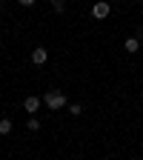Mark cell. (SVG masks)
Here are the masks:
<instances>
[{"mask_svg": "<svg viewBox=\"0 0 143 160\" xmlns=\"http://www.w3.org/2000/svg\"><path fill=\"white\" fill-rule=\"evenodd\" d=\"M43 106H46V109H52V112H57V109L69 106V97H66L63 92L52 89V92H46V94H43Z\"/></svg>", "mask_w": 143, "mask_h": 160, "instance_id": "1", "label": "cell"}, {"mask_svg": "<svg viewBox=\"0 0 143 160\" xmlns=\"http://www.w3.org/2000/svg\"><path fill=\"white\" fill-rule=\"evenodd\" d=\"M109 14H112V6L106 3V0H100V3L92 6V17H97V20H106Z\"/></svg>", "mask_w": 143, "mask_h": 160, "instance_id": "2", "label": "cell"}, {"mask_svg": "<svg viewBox=\"0 0 143 160\" xmlns=\"http://www.w3.org/2000/svg\"><path fill=\"white\" fill-rule=\"evenodd\" d=\"M40 106H43V97H37V94H29V97L23 100V109H26L29 114H37Z\"/></svg>", "mask_w": 143, "mask_h": 160, "instance_id": "3", "label": "cell"}, {"mask_svg": "<svg viewBox=\"0 0 143 160\" xmlns=\"http://www.w3.org/2000/svg\"><path fill=\"white\" fill-rule=\"evenodd\" d=\"M46 60H49V52H46L43 46H37V49L32 52V63H34V66H43Z\"/></svg>", "mask_w": 143, "mask_h": 160, "instance_id": "4", "label": "cell"}, {"mask_svg": "<svg viewBox=\"0 0 143 160\" xmlns=\"http://www.w3.org/2000/svg\"><path fill=\"white\" fill-rule=\"evenodd\" d=\"M123 49H126L129 54H135V52L140 49V40H137V37H126V43H123Z\"/></svg>", "mask_w": 143, "mask_h": 160, "instance_id": "5", "label": "cell"}, {"mask_svg": "<svg viewBox=\"0 0 143 160\" xmlns=\"http://www.w3.org/2000/svg\"><path fill=\"white\" fill-rule=\"evenodd\" d=\"M12 126H14V123H12V117H0V134H9Z\"/></svg>", "mask_w": 143, "mask_h": 160, "instance_id": "6", "label": "cell"}, {"mask_svg": "<svg viewBox=\"0 0 143 160\" xmlns=\"http://www.w3.org/2000/svg\"><path fill=\"white\" fill-rule=\"evenodd\" d=\"M26 126H29V132H37V129H40V120H37V114H32V117L26 120Z\"/></svg>", "mask_w": 143, "mask_h": 160, "instance_id": "7", "label": "cell"}, {"mask_svg": "<svg viewBox=\"0 0 143 160\" xmlns=\"http://www.w3.org/2000/svg\"><path fill=\"white\" fill-rule=\"evenodd\" d=\"M52 9H54L57 14H63V12H66V0H52Z\"/></svg>", "mask_w": 143, "mask_h": 160, "instance_id": "8", "label": "cell"}, {"mask_svg": "<svg viewBox=\"0 0 143 160\" xmlns=\"http://www.w3.org/2000/svg\"><path fill=\"white\" fill-rule=\"evenodd\" d=\"M69 112H72L74 117H80V114H83V106H80V103H69Z\"/></svg>", "mask_w": 143, "mask_h": 160, "instance_id": "9", "label": "cell"}, {"mask_svg": "<svg viewBox=\"0 0 143 160\" xmlns=\"http://www.w3.org/2000/svg\"><path fill=\"white\" fill-rule=\"evenodd\" d=\"M20 6H34V0H17Z\"/></svg>", "mask_w": 143, "mask_h": 160, "instance_id": "10", "label": "cell"}]
</instances>
